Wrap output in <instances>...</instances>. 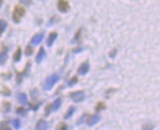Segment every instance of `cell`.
<instances>
[{"mask_svg":"<svg viewBox=\"0 0 160 130\" xmlns=\"http://www.w3.org/2000/svg\"><path fill=\"white\" fill-rule=\"evenodd\" d=\"M78 82V79H77V77H73L72 79L69 80L68 81V85L69 86H72V85H74V84H76V83Z\"/></svg>","mask_w":160,"mask_h":130,"instance_id":"obj_22","label":"cell"},{"mask_svg":"<svg viewBox=\"0 0 160 130\" xmlns=\"http://www.w3.org/2000/svg\"><path fill=\"white\" fill-rule=\"evenodd\" d=\"M20 2L25 3V4H30V2H31V0H20Z\"/></svg>","mask_w":160,"mask_h":130,"instance_id":"obj_29","label":"cell"},{"mask_svg":"<svg viewBox=\"0 0 160 130\" xmlns=\"http://www.w3.org/2000/svg\"><path fill=\"white\" fill-rule=\"evenodd\" d=\"M50 110H52V109H51V105L49 104L47 107H46V110H45V115H49V112H50Z\"/></svg>","mask_w":160,"mask_h":130,"instance_id":"obj_27","label":"cell"},{"mask_svg":"<svg viewBox=\"0 0 160 130\" xmlns=\"http://www.w3.org/2000/svg\"><path fill=\"white\" fill-rule=\"evenodd\" d=\"M75 110H76V108H75V107H71V108L68 109V111L66 112V114L64 115V118H68V117L75 112Z\"/></svg>","mask_w":160,"mask_h":130,"instance_id":"obj_16","label":"cell"},{"mask_svg":"<svg viewBox=\"0 0 160 130\" xmlns=\"http://www.w3.org/2000/svg\"><path fill=\"white\" fill-rule=\"evenodd\" d=\"M81 50H82L81 48H76V49H74L73 51H74V52H76V51H81Z\"/></svg>","mask_w":160,"mask_h":130,"instance_id":"obj_30","label":"cell"},{"mask_svg":"<svg viewBox=\"0 0 160 130\" xmlns=\"http://www.w3.org/2000/svg\"><path fill=\"white\" fill-rule=\"evenodd\" d=\"M45 50H44V48L41 47L40 50H39V52L36 53V57H35V61H36V63H40V62H42V60L44 58H45Z\"/></svg>","mask_w":160,"mask_h":130,"instance_id":"obj_8","label":"cell"},{"mask_svg":"<svg viewBox=\"0 0 160 130\" xmlns=\"http://www.w3.org/2000/svg\"><path fill=\"white\" fill-rule=\"evenodd\" d=\"M61 104H62L61 98H57L56 100H55V102H53V105L51 106V109H52V111H57V110L61 107Z\"/></svg>","mask_w":160,"mask_h":130,"instance_id":"obj_11","label":"cell"},{"mask_svg":"<svg viewBox=\"0 0 160 130\" xmlns=\"http://www.w3.org/2000/svg\"><path fill=\"white\" fill-rule=\"evenodd\" d=\"M153 128H154V126H153L152 124H145V125H143V127H142V130H152Z\"/></svg>","mask_w":160,"mask_h":130,"instance_id":"obj_23","label":"cell"},{"mask_svg":"<svg viewBox=\"0 0 160 130\" xmlns=\"http://www.w3.org/2000/svg\"><path fill=\"white\" fill-rule=\"evenodd\" d=\"M47 128H48V125H47V123H46L45 121L40 120L39 122H37L36 130H47Z\"/></svg>","mask_w":160,"mask_h":130,"instance_id":"obj_9","label":"cell"},{"mask_svg":"<svg viewBox=\"0 0 160 130\" xmlns=\"http://www.w3.org/2000/svg\"><path fill=\"white\" fill-rule=\"evenodd\" d=\"M17 113L21 115H25L26 114V110H25L24 108H17Z\"/></svg>","mask_w":160,"mask_h":130,"instance_id":"obj_26","label":"cell"},{"mask_svg":"<svg viewBox=\"0 0 160 130\" xmlns=\"http://www.w3.org/2000/svg\"><path fill=\"white\" fill-rule=\"evenodd\" d=\"M43 38H44V33H37V34H35L34 36L32 37L31 40V44H33V45H37V44H40L41 42L43 41Z\"/></svg>","mask_w":160,"mask_h":130,"instance_id":"obj_7","label":"cell"},{"mask_svg":"<svg viewBox=\"0 0 160 130\" xmlns=\"http://www.w3.org/2000/svg\"><path fill=\"white\" fill-rule=\"evenodd\" d=\"M5 27H7V23L4 20H2V19H0V29L2 30V32L4 31Z\"/></svg>","mask_w":160,"mask_h":130,"instance_id":"obj_24","label":"cell"},{"mask_svg":"<svg viewBox=\"0 0 160 130\" xmlns=\"http://www.w3.org/2000/svg\"><path fill=\"white\" fill-rule=\"evenodd\" d=\"M18 100L20 101L21 105H28V99H27L26 94H24V93L18 94Z\"/></svg>","mask_w":160,"mask_h":130,"instance_id":"obj_13","label":"cell"},{"mask_svg":"<svg viewBox=\"0 0 160 130\" xmlns=\"http://www.w3.org/2000/svg\"><path fill=\"white\" fill-rule=\"evenodd\" d=\"M32 53H33V49H32L31 46L28 45L26 47V54H27V56H31Z\"/></svg>","mask_w":160,"mask_h":130,"instance_id":"obj_21","label":"cell"},{"mask_svg":"<svg viewBox=\"0 0 160 130\" xmlns=\"http://www.w3.org/2000/svg\"><path fill=\"white\" fill-rule=\"evenodd\" d=\"M58 80H59V76H58V75H57V74L51 75V76H49V77H48L47 79L45 80V83H44V88H45L46 90H50L53 85L58 82Z\"/></svg>","mask_w":160,"mask_h":130,"instance_id":"obj_2","label":"cell"},{"mask_svg":"<svg viewBox=\"0 0 160 130\" xmlns=\"http://www.w3.org/2000/svg\"><path fill=\"white\" fill-rule=\"evenodd\" d=\"M1 33H2V30L0 29V35H1Z\"/></svg>","mask_w":160,"mask_h":130,"instance_id":"obj_32","label":"cell"},{"mask_svg":"<svg viewBox=\"0 0 160 130\" xmlns=\"http://www.w3.org/2000/svg\"><path fill=\"white\" fill-rule=\"evenodd\" d=\"M20 58H21V49L20 48H17L15 50V52H14V56H13V60L15 62H18L19 60H20Z\"/></svg>","mask_w":160,"mask_h":130,"instance_id":"obj_12","label":"cell"},{"mask_svg":"<svg viewBox=\"0 0 160 130\" xmlns=\"http://www.w3.org/2000/svg\"><path fill=\"white\" fill-rule=\"evenodd\" d=\"M12 124H13L14 128H16V129H18V128L20 127V123H19L18 120H14L13 122H12Z\"/></svg>","mask_w":160,"mask_h":130,"instance_id":"obj_25","label":"cell"},{"mask_svg":"<svg viewBox=\"0 0 160 130\" xmlns=\"http://www.w3.org/2000/svg\"><path fill=\"white\" fill-rule=\"evenodd\" d=\"M1 4H2V0H0V7H1Z\"/></svg>","mask_w":160,"mask_h":130,"instance_id":"obj_31","label":"cell"},{"mask_svg":"<svg viewBox=\"0 0 160 130\" xmlns=\"http://www.w3.org/2000/svg\"><path fill=\"white\" fill-rule=\"evenodd\" d=\"M105 108H106V106H105L104 102H98V104H97V106L95 107V110H96V112H99L100 110L105 109Z\"/></svg>","mask_w":160,"mask_h":130,"instance_id":"obj_18","label":"cell"},{"mask_svg":"<svg viewBox=\"0 0 160 130\" xmlns=\"http://www.w3.org/2000/svg\"><path fill=\"white\" fill-rule=\"evenodd\" d=\"M10 109H11V104L8 102V101H4L2 104V112L8 113V112L10 111Z\"/></svg>","mask_w":160,"mask_h":130,"instance_id":"obj_15","label":"cell"},{"mask_svg":"<svg viewBox=\"0 0 160 130\" xmlns=\"http://www.w3.org/2000/svg\"><path fill=\"white\" fill-rule=\"evenodd\" d=\"M25 13H26V11H25V9L23 8V7H20V5H15V8H14L13 10V13H12V19H13L14 23L18 24L19 21H20V19L23 18V16L25 15Z\"/></svg>","mask_w":160,"mask_h":130,"instance_id":"obj_1","label":"cell"},{"mask_svg":"<svg viewBox=\"0 0 160 130\" xmlns=\"http://www.w3.org/2000/svg\"><path fill=\"white\" fill-rule=\"evenodd\" d=\"M1 93L3 94V95H5V96H8V95H10L11 94V91L9 90L7 86H2V90H1Z\"/></svg>","mask_w":160,"mask_h":130,"instance_id":"obj_20","label":"cell"},{"mask_svg":"<svg viewBox=\"0 0 160 130\" xmlns=\"http://www.w3.org/2000/svg\"><path fill=\"white\" fill-rule=\"evenodd\" d=\"M58 9L63 13H66L69 10V3L66 0H58Z\"/></svg>","mask_w":160,"mask_h":130,"instance_id":"obj_4","label":"cell"},{"mask_svg":"<svg viewBox=\"0 0 160 130\" xmlns=\"http://www.w3.org/2000/svg\"><path fill=\"white\" fill-rule=\"evenodd\" d=\"M99 120H100V116H99L98 114L90 115L89 118L87 120V124H88V126H93L95 125L96 123H98Z\"/></svg>","mask_w":160,"mask_h":130,"instance_id":"obj_5","label":"cell"},{"mask_svg":"<svg viewBox=\"0 0 160 130\" xmlns=\"http://www.w3.org/2000/svg\"><path fill=\"white\" fill-rule=\"evenodd\" d=\"M57 35H58V33L57 32H51L50 34L48 35V38H47V45L48 46H51L52 45V43L56 41L57 38Z\"/></svg>","mask_w":160,"mask_h":130,"instance_id":"obj_10","label":"cell"},{"mask_svg":"<svg viewBox=\"0 0 160 130\" xmlns=\"http://www.w3.org/2000/svg\"><path fill=\"white\" fill-rule=\"evenodd\" d=\"M115 52H116V49H114V50H111V51H110V54H109L110 58H114V57H115Z\"/></svg>","mask_w":160,"mask_h":130,"instance_id":"obj_28","label":"cell"},{"mask_svg":"<svg viewBox=\"0 0 160 130\" xmlns=\"http://www.w3.org/2000/svg\"><path fill=\"white\" fill-rule=\"evenodd\" d=\"M8 59V54H7V51H3V52H0V65H3Z\"/></svg>","mask_w":160,"mask_h":130,"instance_id":"obj_14","label":"cell"},{"mask_svg":"<svg viewBox=\"0 0 160 130\" xmlns=\"http://www.w3.org/2000/svg\"><path fill=\"white\" fill-rule=\"evenodd\" d=\"M89 69H90L89 62L85 61V62H83V63L79 66V68H78V73H79V75H85L87 73L89 72Z\"/></svg>","mask_w":160,"mask_h":130,"instance_id":"obj_6","label":"cell"},{"mask_svg":"<svg viewBox=\"0 0 160 130\" xmlns=\"http://www.w3.org/2000/svg\"><path fill=\"white\" fill-rule=\"evenodd\" d=\"M69 97L75 102H79L84 99V92L83 91H76V92H72L69 94Z\"/></svg>","mask_w":160,"mask_h":130,"instance_id":"obj_3","label":"cell"},{"mask_svg":"<svg viewBox=\"0 0 160 130\" xmlns=\"http://www.w3.org/2000/svg\"><path fill=\"white\" fill-rule=\"evenodd\" d=\"M0 129L1 130H11V128L9 127L8 123L7 122H2L0 124Z\"/></svg>","mask_w":160,"mask_h":130,"instance_id":"obj_19","label":"cell"},{"mask_svg":"<svg viewBox=\"0 0 160 130\" xmlns=\"http://www.w3.org/2000/svg\"><path fill=\"white\" fill-rule=\"evenodd\" d=\"M56 130H67V126L65 123H60L58 126H57Z\"/></svg>","mask_w":160,"mask_h":130,"instance_id":"obj_17","label":"cell"}]
</instances>
